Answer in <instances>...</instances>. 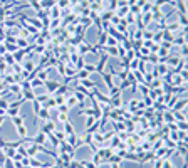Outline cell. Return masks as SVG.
<instances>
[{"mask_svg":"<svg viewBox=\"0 0 188 168\" xmlns=\"http://www.w3.org/2000/svg\"><path fill=\"white\" fill-rule=\"evenodd\" d=\"M81 163H82V165H84L86 168H98L96 165H94V163H92V161H91V160H82Z\"/></svg>","mask_w":188,"mask_h":168,"instance_id":"ee69618b","label":"cell"},{"mask_svg":"<svg viewBox=\"0 0 188 168\" xmlns=\"http://www.w3.org/2000/svg\"><path fill=\"white\" fill-rule=\"evenodd\" d=\"M151 40H153L155 44H159V42L163 40V29H158L156 32H153V39Z\"/></svg>","mask_w":188,"mask_h":168,"instance_id":"9a60e30c","label":"cell"},{"mask_svg":"<svg viewBox=\"0 0 188 168\" xmlns=\"http://www.w3.org/2000/svg\"><path fill=\"white\" fill-rule=\"evenodd\" d=\"M3 121H5V116H0V126L3 124Z\"/></svg>","mask_w":188,"mask_h":168,"instance_id":"f907efd6","label":"cell"},{"mask_svg":"<svg viewBox=\"0 0 188 168\" xmlns=\"http://www.w3.org/2000/svg\"><path fill=\"white\" fill-rule=\"evenodd\" d=\"M119 46H121L124 50H131V49H133V40H131V39H124Z\"/></svg>","mask_w":188,"mask_h":168,"instance_id":"cb8c5ba5","label":"cell"},{"mask_svg":"<svg viewBox=\"0 0 188 168\" xmlns=\"http://www.w3.org/2000/svg\"><path fill=\"white\" fill-rule=\"evenodd\" d=\"M171 113H173L175 123H176V121H187V114H185L183 111H171Z\"/></svg>","mask_w":188,"mask_h":168,"instance_id":"8fae6325","label":"cell"},{"mask_svg":"<svg viewBox=\"0 0 188 168\" xmlns=\"http://www.w3.org/2000/svg\"><path fill=\"white\" fill-rule=\"evenodd\" d=\"M56 2H57V0H56Z\"/></svg>","mask_w":188,"mask_h":168,"instance_id":"db71d44e","label":"cell"},{"mask_svg":"<svg viewBox=\"0 0 188 168\" xmlns=\"http://www.w3.org/2000/svg\"><path fill=\"white\" fill-rule=\"evenodd\" d=\"M12 123H14V126L17 128V126H20V124H24V123H25V119H24V116L17 114V116H14V118H12Z\"/></svg>","mask_w":188,"mask_h":168,"instance_id":"7402d4cb","label":"cell"},{"mask_svg":"<svg viewBox=\"0 0 188 168\" xmlns=\"http://www.w3.org/2000/svg\"><path fill=\"white\" fill-rule=\"evenodd\" d=\"M56 108H57V113H69L71 111L66 104H59V106H56Z\"/></svg>","mask_w":188,"mask_h":168,"instance_id":"f6af8a7d","label":"cell"},{"mask_svg":"<svg viewBox=\"0 0 188 168\" xmlns=\"http://www.w3.org/2000/svg\"><path fill=\"white\" fill-rule=\"evenodd\" d=\"M136 89H139V91L143 93V96H148L149 94V88L146 86V84H138V88Z\"/></svg>","mask_w":188,"mask_h":168,"instance_id":"d590c367","label":"cell"},{"mask_svg":"<svg viewBox=\"0 0 188 168\" xmlns=\"http://www.w3.org/2000/svg\"><path fill=\"white\" fill-rule=\"evenodd\" d=\"M66 106H67L69 109H72V108H76V106H77V99L74 98V94L69 96V98H66Z\"/></svg>","mask_w":188,"mask_h":168,"instance_id":"ac0fdd59","label":"cell"},{"mask_svg":"<svg viewBox=\"0 0 188 168\" xmlns=\"http://www.w3.org/2000/svg\"><path fill=\"white\" fill-rule=\"evenodd\" d=\"M49 17L50 19H60V17H62V10H60L57 5H54V7L49 10Z\"/></svg>","mask_w":188,"mask_h":168,"instance_id":"8992f818","label":"cell"},{"mask_svg":"<svg viewBox=\"0 0 188 168\" xmlns=\"http://www.w3.org/2000/svg\"><path fill=\"white\" fill-rule=\"evenodd\" d=\"M114 135H116V131H108V133H102V136H104V143H106L108 139H111Z\"/></svg>","mask_w":188,"mask_h":168,"instance_id":"7dc6e473","label":"cell"},{"mask_svg":"<svg viewBox=\"0 0 188 168\" xmlns=\"http://www.w3.org/2000/svg\"><path fill=\"white\" fill-rule=\"evenodd\" d=\"M15 129H17L20 138H25V136H27V128H25V124H20V126H17Z\"/></svg>","mask_w":188,"mask_h":168,"instance_id":"4316f807","label":"cell"},{"mask_svg":"<svg viewBox=\"0 0 188 168\" xmlns=\"http://www.w3.org/2000/svg\"><path fill=\"white\" fill-rule=\"evenodd\" d=\"M32 143H37V145H45V141H47V135L44 133V131H39L34 138H30Z\"/></svg>","mask_w":188,"mask_h":168,"instance_id":"7a4b0ae2","label":"cell"},{"mask_svg":"<svg viewBox=\"0 0 188 168\" xmlns=\"http://www.w3.org/2000/svg\"><path fill=\"white\" fill-rule=\"evenodd\" d=\"M19 111H20V106H9V109H7V116L9 118H14V116H17L19 114Z\"/></svg>","mask_w":188,"mask_h":168,"instance_id":"7c38bea8","label":"cell"},{"mask_svg":"<svg viewBox=\"0 0 188 168\" xmlns=\"http://www.w3.org/2000/svg\"><path fill=\"white\" fill-rule=\"evenodd\" d=\"M101 76H102V79H104V82H106L108 89H113L114 86H116V84H114V81H113V76H111L109 72H102Z\"/></svg>","mask_w":188,"mask_h":168,"instance_id":"5b68a950","label":"cell"},{"mask_svg":"<svg viewBox=\"0 0 188 168\" xmlns=\"http://www.w3.org/2000/svg\"><path fill=\"white\" fill-rule=\"evenodd\" d=\"M178 25H180V27H183V29H187V15L180 14V17H178Z\"/></svg>","mask_w":188,"mask_h":168,"instance_id":"836d02e7","label":"cell"},{"mask_svg":"<svg viewBox=\"0 0 188 168\" xmlns=\"http://www.w3.org/2000/svg\"><path fill=\"white\" fill-rule=\"evenodd\" d=\"M104 46H111V47H116V46H118V40L114 39V37H111V35L108 34V37H106V44H104Z\"/></svg>","mask_w":188,"mask_h":168,"instance_id":"f1b7e54d","label":"cell"},{"mask_svg":"<svg viewBox=\"0 0 188 168\" xmlns=\"http://www.w3.org/2000/svg\"><path fill=\"white\" fill-rule=\"evenodd\" d=\"M69 121V116H67V113H57V123H67Z\"/></svg>","mask_w":188,"mask_h":168,"instance_id":"484cf974","label":"cell"},{"mask_svg":"<svg viewBox=\"0 0 188 168\" xmlns=\"http://www.w3.org/2000/svg\"><path fill=\"white\" fill-rule=\"evenodd\" d=\"M37 118L44 119V121H49V119H50V109H47V108H40V111L37 113Z\"/></svg>","mask_w":188,"mask_h":168,"instance_id":"ba28073f","label":"cell"},{"mask_svg":"<svg viewBox=\"0 0 188 168\" xmlns=\"http://www.w3.org/2000/svg\"><path fill=\"white\" fill-rule=\"evenodd\" d=\"M74 98L77 99V103H84L86 101V96L82 93H79V91H74Z\"/></svg>","mask_w":188,"mask_h":168,"instance_id":"8d00e7d4","label":"cell"},{"mask_svg":"<svg viewBox=\"0 0 188 168\" xmlns=\"http://www.w3.org/2000/svg\"><path fill=\"white\" fill-rule=\"evenodd\" d=\"M3 163H5V168H15L14 167V160H10V158H5Z\"/></svg>","mask_w":188,"mask_h":168,"instance_id":"c3c4849f","label":"cell"},{"mask_svg":"<svg viewBox=\"0 0 188 168\" xmlns=\"http://www.w3.org/2000/svg\"><path fill=\"white\" fill-rule=\"evenodd\" d=\"M136 2H138V0H126V3H128L129 7H131V5H136Z\"/></svg>","mask_w":188,"mask_h":168,"instance_id":"681fc988","label":"cell"},{"mask_svg":"<svg viewBox=\"0 0 188 168\" xmlns=\"http://www.w3.org/2000/svg\"><path fill=\"white\" fill-rule=\"evenodd\" d=\"M29 165L32 168H42V161L37 160L35 156H29Z\"/></svg>","mask_w":188,"mask_h":168,"instance_id":"d6986e66","label":"cell"},{"mask_svg":"<svg viewBox=\"0 0 188 168\" xmlns=\"http://www.w3.org/2000/svg\"><path fill=\"white\" fill-rule=\"evenodd\" d=\"M187 104H188V101L185 98H181L175 103V106L171 108V111H183V109H187Z\"/></svg>","mask_w":188,"mask_h":168,"instance_id":"277c9868","label":"cell"},{"mask_svg":"<svg viewBox=\"0 0 188 168\" xmlns=\"http://www.w3.org/2000/svg\"><path fill=\"white\" fill-rule=\"evenodd\" d=\"M67 91H69V84H64V82H62V84H59V89H57L54 94H57V96H66ZM54 94H52V96H54Z\"/></svg>","mask_w":188,"mask_h":168,"instance_id":"30bf717a","label":"cell"},{"mask_svg":"<svg viewBox=\"0 0 188 168\" xmlns=\"http://www.w3.org/2000/svg\"><path fill=\"white\" fill-rule=\"evenodd\" d=\"M176 129H178V131H187L188 129L187 121H176Z\"/></svg>","mask_w":188,"mask_h":168,"instance_id":"d6a6232c","label":"cell"},{"mask_svg":"<svg viewBox=\"0 0 188 168\" xmlns=\"http://www.w3.org/2000/svg\"><path fill=\"white\" fill-rule=\"evenodd\" d=\"M39 86H44V82H42L39 78H34V79H30V88H32V89L39 88Z\"/></svg>","mask_w":188,"mask_h":168,"instance_id":"83f0119b","label":"cell"},{"mask_svg":"<svg viewBox=\"0 0 188 168\" xmlns=\"http://www.w3.org/2000/svg\"><path fill=\"white\" fill-rule=\"evenodd\" d=\"M187 56H188V49H187V44H185V46H181V47H180V57H181V59H185Z\"/></svg>","mask_w":188,"mask_h":168,"instance_id":"f35d334b","label":"cell"},{"mask_svg":"<svg viewBox=\"0 0 188 168\" xmlns=\"http://www.w3.org/2000/svg\"><path fill=\"white\" fill-rule=\"evenodd\" d=\"M153 39V32L151 30H143V40H151Z\"/></svg>","mask_w":188,"mask_h":168,"instance_id":"ab89813d","label":"cell"},{"mask_svg":"<svg viewBox=\"0 0 188 168\" xmlns=\"http://www.w3.org/2000/svg\"><path fill=\"white\" fill-rule=\"evenodd\" d=\"M54 101H56V106L66 104V96H57V94H54Z\"/></svg>","mask_w":188,"mask_h":168,"instance_id":"e575fe53","label":"cell"},{"mask_svg":"<svg viewBox=\"0 0 188 168\" xmlns=\"http://www.w3.org/2000/svg\"><path fill=\"white\" fill-rule=\"evenodd\" d=\"M47 139H49L50 143H52V146L54 148H59V139L56 138V135H54V131H50V133H47Z\"/></svg>","mask_w":188,"mask_h":168,"instance_id":"5bb4252c","label":"cell"},{"mask_svg":"<svg viewBox=\"0 0 188 168\" xmlns=\"http://www.w3.org/2000/svg\"><path fill=\"white\" fill-rule=\"evenodd\" d=\"M56 67H57V72H59V76H60V78H64V72H66V66H64V62H60V61H59Z\"/></svg>","mask_w":188,"mask_h":168,"instance_id":"1f68e13d","label":"cell"},{"mask_svg":"<svg viewBox=\"0 0 188 168\" xmlns=\"http://www.w3.org/2000/svg\"><path fill=\"white\" fill-rule=\"evenodd\" d=\"M54 135H56V138L59 139V141H66V133H64V131H57V129H56Z\"/></svg>","mask_w":188,"mask_h":168,"instance_id":"74e56055","label":"cell"},{"mask_svg":"<svg viewBox=\"0 0 188 168\" xmlns=\"http://www.w3.org/2000/svg\"><path fill=\"white\" fill-rule=\"evenodd\" d=\"M59 84L60 82H57V81H50V79L45 81L44 86H45V89H47V94H54V93L59 89Z\"/></svg>","mask_w":188,"mask_h":168,"instance_id":"6da1fadb","label":"cell"},{"mask_svg":"<svg viewBox=\"0 0 188 168\" xmlns=\"http://www.w3.org/2000/svg\"><path fill=\"white\" fill-rule=\"evenodd\" d=\"M3 59H5V64H7V66H14V64H15V59H14V56H12L10 52H5V54H3Z\"/></svg>","mask_w":188,"mask_h":168,"instance_id":"44dd1931","label":"cell"},{"mask_svg":"<svg viewBox=\"0 0 188 168\" xmlns=\"http://www.w3.org/2000/svg\"><path fill=\"white\" fill-rule=\"evenodd\" d=\"M82 69H84V71H88L89 74H92V72H96V66H94V64H88V62H84Z\"/></svg>","mask_w":188,"mask_h":168,"instance_id":"f546056e","label":"cell"},{"mask_svg":"<svg viewBox=\"0 0 188 168\" xmlns=\"http://www.w3.org/2000/svg\"><path fill=\"white\" fill-rule=\"evenodd\" d=\"M64 133H66V136H67V135H72V133H76V129H74V126L71 124V121L64 123Z\"/></svg>","mask_w":188,"mask_h":168,"instance_id":"603a6c76","label":"cell"},{"mask_svg":"<svg viewBox=\"0 0 188 168\" xmlns=\"http://www.w3.org/2000/svg\"><path fill=\"white\" fill-rule=\"evenodd\" d=\"M12 56H14L15 62H22V61H24V56H27V52H25V49H19V50H15Z\"/></svg>","mask_w":188,"mask_h":168,"instance_id":"9c48e42d","label":"cell"},{"mask_svg":"<svg viewBox=\"0 0 188 168\" xmlns=\"http://www.w3.org/2000/svg\"><path fill=\"white\" fill-rule=\"evenodd\" d=\"M47 98H49V94H42V96H35V99L39 101V104H40V106H42V104H44V103L47 101Z\"/></svg>","mask_w":188,"mask_h":168,"instance_id":"7bdbcfd3","label":"cell"},{"mask_svg":"<svg viewBox=\"0 0 188 168\" xmlns=\"http://www.w3.org/2000/svg\"><path fill=\"white\" fill-rule=\"evenodd\" d=\"M171 86H187V81L183 79L180 74H171V81H170Z\"/></svg>","mask_w":188,"mask_h":168,"instance_id":"3957f363","label":"cell"},{"mask_svg":"<svg viewBox=\"0 0 188 168\" xmlns=\"http://www.w3.org/2000/svg\"><path fill=\"white\" fill-rule=\"evenodd\" d=\"M9 106H10V103L7 101V99H0V109H9Z\"/></svg>","mask_w":188,"mask_h":168,"instance_id":"bcb514c9","label":"cell"},{"mask_svg":"<svg viewBox=\"0 0 188 168\" xmlns=\"http://www.w3.org/2000/svg\"><path fill=\"white\" fill-rule=\"evenodd\" d=\"M32 108H34V116L37 118V113H39L40 108H42V106L39 104V101H37V99H34V101H32Z\"/></svg>","mask_w":188,"mask_h":168,"instance_id":"4dcf8cb0","label":"cell"},{"mask_svg":"<svg viewBox=\"0 0 188 168\" xmlns=\"http://www.w3.org/2000/svg\"><path fill=\"white\" fill-rule=\"evenodd\" d=\"M91 161H92V163H94L96 167H101V165H102V158H101V155H99L98 151H96V153L92 155V160H91Z\"/></svg>","mask_w":188,"mask_h":168,"instance_id":"d4e9b609","label":"cell"},{"mask_svg":"<svg viewBox=\"0 0 188 168\" xmlns=\"http://www.w3.org/2000/svg\"><path fill=\"white\" fill-rule=\"evenodd\" d=\"M77 168H86V167H84L82 163H77Z\"/></svg>","mask_w":188,"mask_h":168,"instance_id":"f5cc1de1","label":"cell"},{"mask_svg":"<svg viewBox=\"0 0 188 168\" xmlns=\"http://www.w3.org/2000/svg\"><path fill=\"white\" fill-rule=\"evenodd\" d=\"M22 98L25 99V101H34V99H35V93H34V89L24 91V93H22Z\"/></svg>","mask_w":188,"mask_h":168,"instance_id":"e0dca14e","label":"cell"},{"mask_svg":"<svg viewBox=\"0 0 188 168\" xmlns=\"http://www.w3.org/2000/svg\"><path fill=\"white\" fill-rule=\"evenodd\" d=\"M96 121H98V119L94 118V116H88V118H86V128H89V126H92V124H94Z\"/></svg>","mask_w":188,"mask_h":168,"instance_id":"b9f144b4","label":"cell"},{"mask_svg":"<svg viewBox=\"0 0 188 168\" xmlns=\"http://www.w3.org/2000/svg\"><path fill=\"white\" fill-rule=\"evenodd\" d=\"M128 88H131V82H129L128 79H124V81H123V82H121V86H119V91L123 93L124 89H128Z\"/></svg>","mask_w":188,"mask_h":168,"instance_id":"60d3db41","label":"cell"},{"mask_svg":"<svg viewBox=\"0 0 188 168\" xmlns=\"http://www.w3.org/2000/svg\"><path fill=\"white\" fill-rule=\"evenodd\" d=\"M128 14H129V5H124V7H118V14H116V15H118L119 19H124Z\"/></svg>","mask_w":188,"mask_h":168,"instance_id":"4fadbf2b","label":"cell"},{"mask_svg":"<svg viewBox=\"0 0 188 168\" xmlns=\"http://www.w3.org/2000/svg\"><path fill=\"white\" fill-rule=\"evenodd\" d=\"M111 168H119L118 163H111Z\"/></svg>","mask_w":188,"mask_h":168,"instance_id":"816d5d0a","label":"cell"},{"mask_svg":"<svg viewBox=\"0 0 188 168\" xmlns=\"http://www.w3.org/2000/svg\"><path fill=\"white\" fill-rule=\"evenodd\" d=\"M22 67H24V71H27V72H32V71L35 69V64H34L32 61H25V62L22 64Z\"/></svg>","mask_w":188,"mask_h":168,"instance_id":"ffe728a7","label":"cell"},{"mask_svg":"<svg viewBox=\"0 0 188 168\" xmlns=\"http://www.w3.org/2000/svg\"><path fill=\"white\" fill-rule=\"evenodd\" d=\"M39 5H40V9L42 10H50L54 5H56V0H40Z\"/></svg>","mask_w":188,"mask_h":168,"instance_id":"52a82bcc","label":"cell"},{"mask_svg":"<svg viewBox=\"0 0 188 168\" xmlns=\"http://www.w3.org/2000/svg\"><path fill=\"white\" fill-rule=\"evenodd\" d=\"M77 82H79L81 86H84L86 89H89V91H91L92 88H94V86H96V82H92V81H91L89 78H88V79H81V81H77Z\"/></svg>","mask_w":188,"mask_h":168,"instance_id":"2e32d148","label":"cell"}]
</instances>
